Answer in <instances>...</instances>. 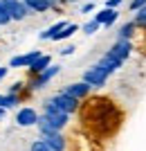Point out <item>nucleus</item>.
<instances>
[{
	"mask_svg": "<svg viewBox=\"0 0 146 151\" xmlns=\"http://www.w3.org/2000/svg\"><path fill=\"white\" fill-rule=\"evenodd\" d=\"M43 142H45L47 147H50L52 151H65V138L61 135V133L47 135V138H43Z\"/></svg>",
	"mask_w": 146,
	"mask_h": 151,
	"instance_id": "13",
	"label": "nucleus"
},
{
	"mask_svg": "<svg viewBox=\"0 0 146 151\" xmlns=\"http://www.w3.org/2000/svg\"><path fill=\"white\" fill-rule=\"evenodd\" d=\"M121 2H124V0H108V2H106V7H108V9H117Z\"/></svg>",
	"mask_w": 146,
	"mask_h": 151,
	"instance_id": "26",
	"label": "nucleus"
},
{
	"mask_svg": "<svg viewBox=\"0 0 146 151\" xmlns=\"http://www.w3.org/2000/svg\"><path fill=\"white\" fill-rule=\"evenodd\" d=\"M20 104V97L18 95H14V93H7V95H2V101H0V106L5 108H14V106H18Z\"/></svg>",
	"mask_w": 146,
	"mask_h": 151,
	"instance_id": "18",
	"label": "nucleus"
},
{
	"mask_svg": "<svg viewBox=\"0 0 146 151\" xmlns=\"http://www.w3.org/2000/svg\"><path fill=\"white\" fill-rule=\"evenodd\" d=\"M61 72V65H50V68L45 70V72H41V75H36V79L32 81V88L34 90H38V88H43L47 81H52L54 77Z\"/></svg>",
	"mask_w": 146,
	"mask_h": 151,
	"instance_id": "10",
	"label": "nucleus"
},
{
	"mask_svg": "<svg viewBox=\"0 0 146 151\" xmlns=\"http://www.w3.org/2000/svg\"><path fill=\"white\" fill-rule=\"evenodd\" d=\"M99 27H101V25H99V23H97V20L92 18L90 23H85V25H83V34H95V32L99 29Z\"/></svg>",
	"mask_w": 146,
	"mask_h": 151,
	"instance_id": "21",
	"label": "nucleus"
},
{
	"mask_svg": "<svg viewBox=\"0 0 146 151\" xmlns=\"http://www.w3.org/2000/svg\"><path fill=\"white\" fill-rule=\"evenodd\" d=\"M63 27H68V23H65V20H58V23H54L52 27H47L45 32H41V34H38V38H41V41H54V36H56Z\"/></svg>",
	"mask_w": 146,
	"mask_h": 151,
	"instance_id": "14",
	"label": "nucleus"
},
{
	"mask_svg": "<svg viewBox=\"0 0 146 151\" xmlns=\"http://www.w3.org/2000/svg\"><path fill=\"white\" fill-rule=\"evenodd\" d=\"M38 57H41V50H32V52H27V54H18V57H14L9 61V68H29Z\"/></svg>",
	"mask_w": 146,
	"mask_h": 151,
	"instance_id": "9",
	"label": "nucleus"
},
{
	"mask_svg": "<svg viewBox=\"0 0 146 151\" xmlns=\"http://www.w3.org/2000/svg\"><path fill=\"white\" fill-rule=\"evenodd\" d=\"M135 32H137V27H135V23L130 20V23H126V25L119 29V34H117V41H130Z\"/></svg>",
	"mask_w": 146,
	"mask_h": 151,
	"instance_id": "16",
	"label": "nucleus"
},
{
	"mask_svg": "<svg viewBox=\"0 0 146 151\" xmlns=\"http://www.w3.org/2000/svg\"><path fill=\"white\" fill-rule=\"evenodd\" d=\"M63 2H79V0H63Z\"/></svg>",
	"mask_w": 146,
	"mask_h": 151,
	"instance_id": "31",
	"label": "nucleus"
},
{
	"mask_svg": "<svg viewBox=\"0 0 146 151\" xmlns=\"http://www.w3.org/2000/svg\"><path fill=\"white\" fill-rule=\"evenodd\" d=\"M36 126H38V131H41V135H43V138L54 135V133H61V131H56V129H54L47 120H43V117H38V124H36Z\"/></svg>",
	"mask_w": 146,
	"mask_h": 151,
	"instance_id": "17",
	"label": "nucleus"
},
{
	"mask_svg": "<svg viewBox=\"0 0 146 151\" xmlns=\"http://www.w3.org/2000/svg\"><path fill=\"white\" fill-rule=\"evenodd\" d=\"M11 23V16L7 14V9L2 7V2H0V25H9Z\"/></svg>",
	"mask_w": 146,
	"mask_h": 151,
	"instance_id": "22",
	"label": "nucleus"
},
{
	"mask_svg": "<svg viewBox=\"0 0 146 151\" xmlns=\"http://www.w3.org/2000/svg\"><path fill=\"white\" fill-rule=\"evenodd\" d=\"M2 120H5V108L0 106V122H2Z\"/></svg>",
	"mask_w": 146,
	"mask_h": 151,
	"instance_id": "30",
	"label": "nucleus"
},
{
	"mask_svg": "<svg viewBox=\"0 0 146 151\" xmlns=\"http://www.w3.org/2000/svg\"><path fill=\"white\" fill-rule=\"evenodd\" d=\"M47 101H50V104H54L58 111H63L65 115H72V113H76V111H79V101H76L74 97H70V95H65L63 90H61V93H56L52 99H47Z\"/></svg>",
	"mask_w": 146,
	"mask_h": 151,
	"instance_id": "4",
	"label": "nucleus"
},
{
	"mask_svg": "<svg viewBox=\"0 0 146 151\" xmlns=\"http://www.w3.org/2000/svg\"><path fill=\"white\" fill-rule=\"evenodd\" d=\"M142 7H146V0H130V9L133 12H140Z\"/></svg>",
	"mask_w": 146,
	"mask_h": 151,
	"instance_id": "24",
	"label": "nucleus"
},
{
	"mask_svg": "<svg viewBox=\"0 0 146 151\" xmlns=\"http://www.w3.org/2000/svg\"><path fill=\"white\" fill-rule=\"evenodd\" d=\"M81 122H85V126L97 133H108L113 129H117L119 115H117V108L113 106L110 99L92 97L81 108Z\"/></svg>",
	"mask_w": 146,
	"mask_h": 151,
	"instance_id": "1",
	"label": "nucleus"
},
{
	"mask_svg": "<svg viewBox=\"0 0 146 151\" xmlns=\"http://www.w3.org/2000/svg\"><path fill=\"white\" fill-rule=\"evenodd\" d=\"M5 77H7V68H0V81H2Z\"/></svg>",
	"mask_w": 146,
	"mask_h": 151,
	"instance_id": "29",
	"label": "nucleus"
},
{
	"mask_svg": "<svg viewBox=\"0 0 146 151\" xmlns=\"http://www.w3.org/2000/svg\"><path fill=\"white\" fill-rule=\"evenodd\" d=\"M29 151H52V149H50L47 145H45L43 140H36V142H34V145L29 147Z\"/></svg>",
	"mask_w": 146,
	"mask_h": 151,
	"instance_id": "23",
	"label": "nucleus"
},
{
	"mask_svg": "<svg viewBox=\"0 0 146 151\" xmlns=\"http://www.w3.org/2000/svg\"><path fill=\"white\" fill-rule=\"evenodd\" d=\"M81 81L88 83L90 88H101V86H106V81H108V75H103L97 65H90V68L83 72V79H81Z\"/></svg>",
	"mask_w": 146,
	"mask_h": 151,
	"instance_id": "5",
	"label": "nucleus"
},
{
	"mask_svg": "<svg viewBox=\"0 0 146 151\" xmlns=\"http://www.w3.org/2000/svg\"><path fill=\"white\" fill-rule=\"evenodd\" d=\"M16 124L18 126H36L38 124V113L29 106L20 108L18 113H16Z\"/></svg>",
	"mask_w": 146,
	"mask_h": 151,
	"instance_id": "8",
	"label": "nucleus"
},
{
	"mask_svg": "<svg viewBox=\"0 0 146 151\" xmlns=\"http://www.w3.org/2000/svg\"><path fill=\"white\" fill-rule=\"evenodd\" d=\"M43 120H47L56 131H61V129H65V124H68V120H70V115H65L63 111H58L54 104L45 101V104H43Z\"/></svg>",
	"mask_w": 146,
	"mask_h": 151,
	"instance_id": "2",
	"label": "nucleus"
},
{
	"mask_svg": "<svg viewBox=\"0 0 146 151\" xmlns=\"http://www.w3.org/2000/svg\"><path fill=\"white\" fill-rule=\"evenodd\" d=\"M90 90H92V88H90L88 83L76 81V83H68V86L63 88V93H65V95H70V97H74L76 101H81V99H85V97L90 95Z\"/></svg>",
	"mask_w": 146,
	"mask_h": 151,
	"instance_id": "7",
	"label": "nucleus"
},
{
	"mask_svg": "<svg viewBox=\"0 0 146 151\" xmlns=\"http://www.w3.org/2000/svg\"><path fill=\"white\" fill-rule=\"evenodd\" d=\"M92 9H95V5H83L81 14H88V12H92Z\"/></svg>",
	"mask_w": 146,
	"mask_h": 151,
	"instance_id": "28",
	"label": "nucleus"
},
{
	"mask_svg": "<svg viewBox=\"0 0 146 151\" xmlns=\"http://www.w3.org/2000/svg\"><path fill=\"white\" fill-rule=\"evenodd\" d=\"M130 52H133V43H130V41H115V45L106 52V57L113 59L117 65H121V63L130 57Z\"/></svg>",
	"mask_w": 146,
	"mask_h": 151,
	"instance_id": "3",
	"label": "nucleus"
},
{
	"mask_svg": "<svg viewBox=\"0 0 146 151\" xmlns=\"http://www.w3.org/2000/svg\"><path fill=\"white\" fill-rule=\"evenodd\" d=\"M47 5H50V9H58L63 5V0H47Z\"/></svg>",
	"mask_w": 146,
	"mask_h": 151,
	"instance_id": "27",
	"label": "nucleus"
},
{
	"mask_svg": "<svg viewBox=\"0 0 146 151\" xmlns=\"http://www.w3.org/2000/svg\"><path fill=\"white\" fill-rule=\"evenodd\" d=\"M74 50H76L74 45H65L63 50H61V54H63V57H70V54H72V52H74Z\"/></svg>",
	"mask_w": 146,
	"mask_h": 151,
	"instance_id": "25",
	"label": "nucleus"
},
{
	"mask_svg": "<svg viewBox=\"0 0 146 151\" xmlns=\"http://www.w3.org/2000/svg\"><path fill=\"white\" fill-rule=\"evenodd\" d=\"M0 2H2V7L7 9V14L11 16V20H23V18H27V14H29V9L23 5V0H0Z\"/></svg>",
	"mask_w": 146,
	"mask_h": 151,
	"instance_id": "6",
	"label": "nucleus"
},
{
	"mask_svg": "<svg viewBox=\"0 0 146 151\" xmlns=\"http://www.w3.org/2000/svg\"><path fill=\"white\" fill-rule=\"evenodd\" d=\"M50 65H52V57L50 54H41V57L29 65V72H32V75H41V72H45Z\"/></svg>",
	"mask_w": 146,
	"mask_h": 151,
	"instance_id": "12",
	"label": "nucleus"
},
{
	"mask_svg": "<svg viewBox=\"0 0 146 151\" xmlns=\"http://www.w3.org/2000/svg\"><path fill=\"white\" fill-rule=\"evenodd\" d=\"M0 101H2V95H0Z\"/></svg>",
	"mask_w": 146,
	"mask_h": 151,
	"instance_id": "32",
	"label": "nucleus"
},
{
	"mask_svg": "<svg viewBox=\"0 0 146 151\" xmlns=\"http://www.w3.org/2000/svg\"><path fill=\"white\" fill-rule=\"evenodd\" d=\"M74 32H79V25H74V23H68V27H63V29L58 32L56 36H54V41H65V38H70Z\"/></svg>",
	"mask_w": 146,
	"mask_h": 151,
	"instance_id": "19",
	"label": "nucleus"
},
{
	"mask_svg": "<svg viewBox=\"0 0 146 151\" xmlns=\"http://www.w3.org/2000/svg\"><path fill=\"white\" fill-rule=\"evenodd\" d=\"M117 16H119V12H117V9H108V7H106V9H101V12L99 14H95V20L97 23H99V25H113L115 20H117Z\"/></svg>",
	"mask_w": 146,
	"mask_h": 151,
	"instance_id": "11",
	"label": "nucleus"
},
{
	"mask_svg": "<svg viewBox=\"0 0 146 151\" xmlns=\"http://www.w3.org/2000/svg\"><path fill=\"white\" fill-rule=\"evenodd\" d=\"M23 5H25L29 12H36V14H43V12L50 9L47 0H23Z\"/></svg>",
	"mask_w": 146,
	"mask_h": 151,
	"instance_id": "15",
	"label": "nucleus"
},
{
	"mask_svg": "<svg viewBox=\"0 0 146 151\" xmlns=\"http://www.w3.org/2000/svg\"><path fill=\"white\" fill-rule=\"evenodd\" d=\"M133 23H135V27H146V7H142L140 12H137Z\"/></svg>",
	"mask_w": 146,
	"mask_h": 151,
	"instance_id": "20",
	"label": "nucleus"
}]
</instances>
